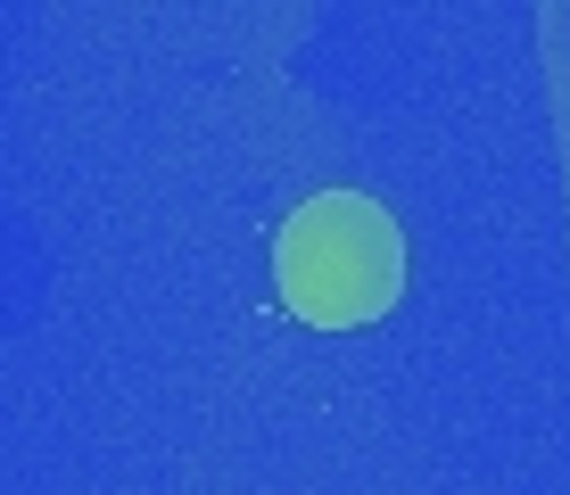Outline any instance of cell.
Returning a JSON list of instances; mask_svg holds the SVG:
<instances>
[{
	"instance_id": "cell-1",
	"label": "cell",
	"mask_w": 570,
	"mask_h": 495,
	"mask_svg": "<svg viewBox=\"0 0 570 495\" xmlns=\"http://www.w3.org/2000/svg\"><path fill=\"white\" fill-rule=\"evenodd\" d=\"M282 297L289 314L314 330H364L397 306L405 289V240L389 224V207H372L364 190H323L282 224Z\"/></svg>"
}]
</instances>
